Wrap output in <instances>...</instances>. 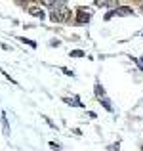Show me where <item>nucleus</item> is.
I'll use <instances>...</instances> for the list:
<instances>
[{
  "label": "nucleus",
  "instance_id": "0eeeda50",
  "mask_svg": "<svg viewBox=\"0 0 143 151\" xmlns=\"http://www.w3.org/2000/svg\"><path fill=\"white\" fill-rule=\"evenodd\" d=\"M63 101H65V103H71V105H74V107H82V103H80V100H78L77 96H71V98H63Z\"/></svg>",
  "mask_w": 143,
  "mask_h": 151
},
{
  "label": "nucleus",
  "instance_id": "423d86ee",
  "mask_svg": "<svg viewBox=\"0 0 143 151\" xmlns=\"http://www.w3.org/2000/svg\"><path fill=\"white\" fill-rule=\"evenodd\" d=\"M44 6H50V8H55V6H63L65 0H40Z\"/></svg>",
  "mask_w": 143,
  "mask_h": 151
},
{
  "label": "nucleus",
  "instance_id": "20e7f679",
  "mask_svg": "<svg viewBox=\"0 0 143 151\" xmlns=\"http://www.w3.org/2000/svg\"><path fill=\"white\" fill-rule=\"evenodd\" d=\"M95 6L99 8H118V0H95Z\"/></svg>",
  "mask_w": 143,
  "mask_h": 151
},
{
  "label": "nucleus",
  "instance_id": "1a4fd4ad",
  "mask_svg": "<svg viewBox=\"0 0 143 151\" xmlns=\"http://www.w3.org/2000/svg\"><path fill=\"white\" fill-rule=\"evenodd\" d=\"M95 96H97L99 100H105V90H103L101 84H95Z\"/></svg>",
  "mask_w": 143,
  "mask_h": 151
},
{
  "label": "nucleus",
  "instance_id": "4468645a",
  "mask_svg": "<svg viewBox=\"0 0 143 151\" xmlns=\"http://www.w3.org/2000/svg\"><path fill=\"white\" fill-rule=\"evenodd\" d=\"M141 10H143V2H141Z\"/></svg>",
  "mask_w": 143,
  "mask_h": 151
},
{
  "label": "nucleus",
  "instance_id": "f257e3e1",
  "mask_svg": "<svg viewBox=\"0 0 143 151\" xmlns=\"http://www.w3.org/2000/svg\"><path fill=\"white\" fill-rule=\"evenodd\" d=\"M69 15H71V10L63 4V6H55V8H51V14H50V19L54 23H63V21H67L69 19Z\"/></svg>",
  "mask_w": 143,
  "mask_h": 151
},
{
  "label": "nucleus",
  "instance_id": "ddd939ff",
  "mask_svg": "<svg viewBox=\"0 0 143 151\" xmlns=\"http://www.w3.org/2000/svg\"><path fill=\"white\" fill-rule=\"evenodd\" d=\"M21 2H29V0H21Z\"/></svg>",
  "mask_w": 143,
  "mask_h": 151
},
{
  "label": "nucleus",
  "instance_id": "9d476101",
  "mask_svg": "<svg viewBox=\"0 0 143 151\" xmlns=\"http://www.w3.org/2000/svg\"><path fill=\"white\" fill-rule=\"evenodd\" d=\"M71 55H73V58H82V55H84V52H80V50H74V52H71Z\"/></svg>",
  "mask_w": 143,
  "mask_h": 151
},
{
  "label": "nucleus",
  "instance_id": "f8f14e48",
  "mask_svg": "<svg viewBox=\"0 0 143 151\" xmlns=\"http://www.w3.org/2000/svg\"><path fill=\"white\" fill-rule=\"evenodd\" d=\"M139 63H141V65H143V58H141V61H139Z\"/></svg>",
  "mask_w": 143,
  "mask_h": 151
},
{
  "label": "nucleus",
  "instance_id": "6e6552de",
  "mask_svg": "<svg viewBox=\"0 0 143 151\" xmlns=\"http://www.w3.org/2000/svg\"><path fill=\"white\" fill-rule=\"evenodd\" d=\"M0 117H2V128H4V134H6V136H10V126H8L6 113H0Z\"/></svg>",
  "mask_w": 143,
  "mask_h": 151
},
{
  "label": "nucleus",
  "instance_id": "39448f33",
  "mask_svg": "<svg viewBox=\"0 0 143 151\" xmlns=\"http://www.w3.org/2000/svg\"><path fill=\"white\" fill-rule=\"evenodd\" d=\"M29 14L34 15V17H38V19H44V17H46L44 10H42V8H36V6H31V8H29Z\"/></svg>",
  "mask_w": 143,
  "mask_h": 151
},
{
  "label": "nucleus",
  "instance_id": "f03ea898",
  "mask_svg": "<svg viewBox=\"0 0 143 151\" xmlns=\"http://www.w3.org/2000/svg\"><path fill=\"white\" fill-rule=\"evenodd\" d=\"M132 14H134L132 8H128V6H118V8H114V10H111L109 14H107V19L114 17V15H118V17H126V15H132Z\"/></svg>",
  "mask_w": 143,
  "mask_h": 151
},
{
  "label": "nucleus",
  "instance_id": "7ed1b4c3",
  "mask_svg": "<svg viewBox=\"0 0 143 151\" xmlns=\"http://www.w3.org/2000/svg\"><path fill=\"white\" fill-rule=\"evenodd\" d=\"M90 19H92V12H90L88 8H78L77 10V23L78 25H84Z\"/></svg>",
  "mask_w": 143,
  "mask_h": 151
},
{
  "label": "nucleus",
  "instance_id": "9b49d317",
  "mask_svg": "<svg viewBox=\"0 0 143 151\" xmlns=\"http://www.w3.org/2000/svg\"><path fill=\"white\" fill-rule=\"evenodd\" d=\"M117 149H118V144H117V145H111V147H109V151H117Z\"/></svg>",
  "mask_w": 143,
  "mask_h": 151
}]
</instances>
